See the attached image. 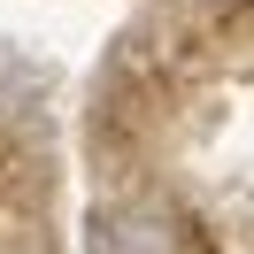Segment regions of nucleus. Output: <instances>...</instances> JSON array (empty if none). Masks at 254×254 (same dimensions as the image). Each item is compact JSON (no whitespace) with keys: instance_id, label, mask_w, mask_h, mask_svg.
I'll return each instance as SVG.
<instances>
[{"instance_id":"f257e3e1","label":"nucleus","mask_w":254,"mask_h":254,"mask_svg":"<svg viewBox=\"0 0 254 254\" xmlns=\"http://www.w3.org/2000/svg\"><path fill=\"white\" fill-rule=\"evenodd\" d=\"M93 254H162V231L146 216H108L93 223Z\"/></svg>"}]
</instances>
